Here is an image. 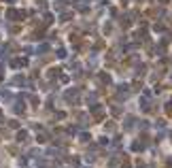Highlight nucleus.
<instances>
[{"label": "nucleus", "mask_w": 172, "mask_h": 168, "mask_svg": "<svg viewBox=\"0 0 172 168\" xmlns=\"http://www.w3.org/2000/svg\"><path fill=\"white\" fill-rule=\"evenodd\" d=\"M160 2H161V4H168V2H170V0H160Z\"/></svg>", "instance_id": "obj_2"}, {"label": "nucleus", "mask_w": 172, "mask_h": 168, "mask_svg": "<svg viewBox=\"0 0 172 168\" xmlns=\"http://www.w3.org/2000/svg\"><path fill=\"white\" fill-rule=\"evenodd\" d=\"M170 136H172V132H170Z\"/></svg>", "instance_id": "obj_4"}, {"label": "nucleus", "mask_w": 172, "mask_h": 168, "mask_svg": "<svg viewBox=\"0 0 172 168\" xmlns=\"http://www.w3.org/2000/svg\"><path fill=\"white\" fill-rule=\"evenodd\" d=\"M170 111H172V102H170Z\"/></svg>", "instance_id": "obj_3"}, {"label": "nucleus", "mask_w": 172, "mask_h": 168, "mask_svg": "<svg viewBox=\"0 0 172 168\" xmlns=\"http://www.w3.org/2000/svg\"><path fill=\"white\" fill-rule=\"evenodd\" d=\"M170 41H172V32H168V34L164 36V43H170Z\"/></svg>", "instance_id": "obj_1"}]
</instances>
